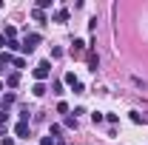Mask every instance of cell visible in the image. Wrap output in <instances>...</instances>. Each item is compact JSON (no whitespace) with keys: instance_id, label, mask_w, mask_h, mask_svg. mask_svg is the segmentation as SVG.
<instances>
[{"instance_id":"6da1fadb","label":"cell","mask_w":148,"mask_h":145,"mask_svg":"<svg viewBox=\"0 0 148 145\" xmlns=\"http://www.w3.org/2000/svg\"><path fill=\"white\" fill-rule=\"evenodd\" d=\"M37 43H40V34H29V31H26V40L20 43V51H23V54H32L37 49Z\"/></svg>"},{"instance_id":"7a4b0ae2","label":"cell","mask_w":148,"mask_h":145,"mask_svg":"<svg viewBox=\"0 0 148 145\" xmlns=\"http://www.w3.org/2000/svg\"><path fill=\"white\" fill-rule=\"evenodd\" d=\"M49 74H51V63H49V60H43V63H37V68H34V77H37V83H43V80H49Z\"/></svg>"},{"instance_id":"3957f363","label":"cell","mask_w":148,"mask_h":145,"mask_svg":"<svg viewBox=\"0 0 148 145\" xmlns=\"http://www.w3.org/2000/svg\"><path fill=\"white\" fill-rule=\"evenodd\" d=\"M66 83H69V85L74 88V94H83V91H86V88H83V83H80V80H77V77H74L71 71L66 74Z\"/></svg>"},{"instance_id":"277c9868","label":"cell","mask_w":148,"mask_h":145,"mask_svg":"<svg viewBox=\"0 0 148 145\" xmlns=\"http://www.w3.org/2000/svg\"><path fill=\"white\" fill-rule=\"evenodd\" d=\"M88 68H91V71H97V68H100V54H97V51H88Z\"/></svg>"},{"instance_id":"5b68a950","label":"cell","mask_w":148,"mask_h":145,"mask_svg":"<svg viewBox=\"0 0 148 145\" xmlns=\"http://www.w3.org/2000/svg\"><path fill=\"white\" fill-rule=\"evenodd\" d=\"M69 20V9H57L54 12V23H66Z\"/></svg>"},{"instance_id":"8992f818","label":"cell","mask_w":148,"mask_h":145,"mask_svg":"<svg viewBox=\"0 0 148 145\" xmlns=\"http://www.w3.org/2000/svg\"><path fill=\"white\" fill-rule=\"evenodd\" d=\"M14 134L17 137H29V122H17L14 125Z\"/></svg>"},{"instance_id":"52a82bcc","label":"cell","mask_w":148,"mask_h":145,"mask_svg":"<svg viewBox=\"0 0 148 145\" xmlns=\"http://www.w3.org/2000/svg\"><path fill=\"white\" fill-rule=\"evenodd\" d=\"M40 145H66V142H63L60 137H51V134H49V137H43V142H40Z\"/></svg>"},{"instance_id":"ba28073f","label":"cell","mask_w":148,"mask_h":145,"mask_svg":"<svg viewBox=\"0 0 148 145\" xmlns=\"http://www.w3.org/2000/svg\"><path fill=\"white\" fill-rule=\"evenodd\" d=\"M17 83H20V74H17V71H14V74H9V77H6V85H9V88H14Z\"/></svg>"},{"instance_id":"9c48e42d","label":"cell","mask_w":148,"mask_h":145,"mask_svg":"<svg viewBox=\"0 0 148 145\" xmlns=\"http://www.w3.org/2000/svg\"><path fill=\"white\" fill-rule=\"evenodd\" d=\"M83 49H86V43H83V40H74V49H71V54H83Z\"/></svg>"},{"instance_id":"30bf717a","label":"cell","mask_w":148,"mask_h":145,"mask_svg":"<svg viewBox=\"0 0 148 145\" xmlns=\"http://www.w3.org/2000/svg\"><path fill=\"white\" fill-rule=\"evenodd\" d=\"M3 34H6V40H14V37H17V29H14V26H6Z\"/></svg>"},{"instance_id":"8fae6325","label":"cell","mask_w":148,"mask_h":145,"mask_svg":"<svg viewBox=\"0 0 148 145\" xmlns=\"http://www.w3.org/2000/svg\"><path fill=\"white\" fill-rule=\"evenodd\" d=\"M32 94H34V97H43V94H46V85H43V83H37L34 88H32Z\"/></svg>"},{"instance_id":"7c38bea8","label":"cell","mask_w":148,"mask_h":145,"mask_svg":"<svg viewBox=\"0 0 148 145\" xmlns=\"http://www.w3.org/2000/svg\"><path fill=\"white\" fill-rule=\"evenodd\" d=\"M12 103H14V94H12V91H9V94H3V108H9Z\"/></svg>"},{"instance_id":"4fadbf2b","label":"cell","mask_w":148,"mask_h":145,"mask_svg":"<svg viewBox=\"0 0 148 145\" xmlns=\"http://www.w3.org/2000/svg\"><path fill=\"white\" fill-rule=\"evenodd\" d=\"M131 122L140 125V122H143V114H140V111H131Z\"/></svg>"},{"instance_id":"5bb4252c","label":"cell","mask_w":148,"mask_h":145,"mask_svg":"<svg viewBox=\"0 0 148 145\" xmlns=\"http://www.w3.org/2000/svg\"><path fill=\"white\" fill-rule=\"evenodd\" d=\"M6 49H9V51H20V43H17V40H9Z\"/></svg>"},{"instance_id":"9a60e30c","label":"cell","mask_w":148,"mask_h":145,"mask_svg":"<svg viewBox=\"0 0 148 145\" xmlns=\"http://www.w3.org/2000/svg\"><path fill=\"white\" fill-rule=\"evenodd\" d=\"M12 66H14V68H23V66H26V60H23V57H12Z\"/></svg>"},{"instance_id":"2e32d148","label":"cell","mask_w":148,"mask_h":145,"mask_svg":"<svg viewBox=\"0 0 148 145\" xmlns=\"http://www.w3.org/2000/svg\"><path fill=\"white\" fill-rule=\"evenodd\" d=\"M49 6H51V0H37V9H40V12H46Z\"/></svg>"},{"instance_id":"e0dca14e","label":"cell","mask_w":148,"mask_h":145,"mask_svg":"<svg viewBox=\"0 0 148 145\" xmlns=\"http://www.w3.org/2000/svg\"><path fill=\"white\" fill-rule=\"evenodd\" d=\"M34 20H37V23H46V14H43L40 9H34Z\"/></svg>"},{"instance_id":"ac0fdd59","label":"cell","mask_w":148,"mask_h":145,"mask_svg":"<svg viewBox=\"0 0 148 145\" xmlns=\"http://www.w3.org/2000/svg\"><path fill=\"white\" fill-rule=\"evenodd\" d=\"M51 134H54V137H60V134H63V125H57V122H51Z\"/></svg>"},{"instance_id":"d6986e66","label":"cell","mask_w":148,"mask_h":145,"mask_svg":"<svg viewBox=\"0 0 148 145\" xmlns=\"http://www.w3.org/2000/svg\"><path fill=\"white\" fill-rule=\"evenodd\" d=\"M91 120H94V125H100V122H103V114H100V111H94V114H91Z\"/></svg>"},{"instance_id":"ffe728a7","label":"cell","mask_w":148,"mask_h":145,"mask_svg":"<svg viewBox=\"0 0 148 145\" xmlns=\"http://www.w3.org/2000/svg\"><path fill=\"white\" fill-rule=\"evenodd\" d=\"M57 114H69V105L66 103H57Z\"/></svg>"},{"instance_id":"44dd1931","label":"cell","mask_w":148,"mask_h":145,"mask_svg":"<svg viewBox=\"0 0 148 145\" xmlns=\"http://www.w3.org/2000/svg\"><path fill=\"white\" fill-rule=\"evenodd\" d=\"M66 125H69V128H77V117H66Z\"/></svg>"},{"instance_id":"7402d4cb","label":"cell","mask_w":148,"mask_h":145,"mask_svg":"<svg viewBox=\"0 0 148 145\" xmlns=\"http://www.w3.org/2000/svg\"><path fill=\"white\" fill-rule=\"evenodd\" d=\"M0 145H14V140H12V137H3V140H0Z\"/></svg>"},{"instance_id":"603a6c76","label":"cell","mask_w":148,"mask_h":145,"mask_svg":"<svg viewBox=\"0 0 148 145\" xmlns=\"http://www.w3.org/2000/svg\"><path fill=\"white\" fill-rule=\"evenodd\" d=\"M6 43H9V40H6V34H3V31H0V49H6Z\"/></svg>"},{"instance_id":"cb8c5ba5","label":"cell","mask_w":148,"mask_h":145,"mask_svg":"<svg viewBox=\"0 0 148 145\" xmlns=\"http://www.w3.org/2000/svg\"><path fill=\"white\" fill-rule=\"evenodd\" d=\"M0 91H3V83H0Z\"/></svg>"}]
</instances>
